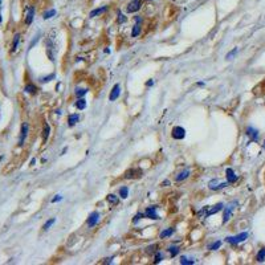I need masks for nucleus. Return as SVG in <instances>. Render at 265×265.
I'll return each mask as SVG.
<instances>
[{
	"label": "nucleus",
	"instance_id": "43",
	"mask_svg": "<svg viewBox=\"0 0 265 265\" xmlns=\"http://www.w3.org/2000/svg\"><path fill=\"white\" fill-rule=\"evenodd\" d=\"M0 4H2V0H0Z\"/></svg>",
	"mask_w": 265,
	"mask_h": 265
},
{
	"label": "nucleus",
	"instance_id": "7",
	"mask_svg": "<svg viewBox=\"0 0 265 265\" xmlns=\"http://www.w3.org/2000/svg\"><path fill=\"white\" fill-rule=\"evenodd\" d=\"M28 135V123H23L21 125V134H20V139H19V144L20 146H23L25 138Z\"/></svg>",
	"mask_w": 265,
	"mask_h": 265
},
{
	"label": "nucleus",
	"instance_id": "1",
	"mask_svg": "<svg viewBox=\"0 0 265 265\" xmlns=\"http://www.w3.org/2000/svg\"><path fill=\"white\" fill-rule=\"evenodd\" d=\"M141 7H142V0H131L127 4V7H126V11H127L129 13H133V12L139 11Z\"/></svg>",
	"mask_w": 265,
	"mask_h": 265
},
{
	"label": "nucleus",
	"instance_id": "13",
	"mask_svg": "<svg viewBox=\"0 0 265 265\" xmlns=\"http://www.w3.org/2000/svg\"><path fill=\"white\" fill-rule=\"evenodd\" d=\"M246 135L250 138V141H257V138H259V131L253 127H248L246 129Z\"/></svg>",
	"mask_w": 265,
	"mask_h": 265
},
{
	"label": "nucleus",
	"instance_id": "10",
	"mask_svg": "<svg viewBox=\"0 0 265 265\" xmlns=\"http://www.w3.org/2000/svg\"><path fill=\"white\" fill-rule=\"evenodd\" d=\"M119 93H121V86H119V83H117V85H114L113 90H111L109 100H110V101H115L119 97Z\"/></svg>",
	"mask_w": 265,
	"mask_h": 265
},
{
	"label": "nucleus",
	"instance_id": "36",
	"mask_svg": "<svg viewBox=\"0 0 265 265\" xmlns=\"http://www.w3.org/2000/svg\"><path fill=\"white\" fill-rule=\"evenodd\" d=\"M125 21H126V17L123 16L122 13H119V15H118V23L122 24V23H125Z\"/></svg>",
	"mask_w": 265,
	"mask_h": 265
},
{
	"label": "nucleus",
	"instance_id": "40",
	"mask_svg": "<svg viewBox=\"0 0 265 265\" xmlns=\"http://www.w3.org/2000/svg\"><path fill=\"white\" fill-rule=\"evenodd\" d=\"M61 199H63V198H61V196H57V198H53V199H52V203H56V202H60V200H61Z\"/></svg>",
	"mask_w": 265,
	"mask_h": 265
},
{
	"label": "nucleus",
	"instance_id": "9",
	"mask_svg": "<svg viewBox=\"0 0 265 265\" xmlns=\"http://www.w3.org/2000/svg\"><path fill=\"white\" fill-rule=\"evenodd\" d=\"M100 219V213L98 212H93L90 213V216L88 217V226L89 227H94L97 224V221Z\"/></svg>",
	"mask_w": 265,
	"mask_h": 265
},
{
	"label": "nucleus",
	"instance_id": "3",
	"mask_svg": "<svg viewBox=\"0 0 265 265\" xmlns=\"http://www.w3.org/2000/svg\"><path fill=\"white\" fill-rule=\"evenodd\" d=\"M141 176H142V170H139V168H131L125 172L126 179H137V178H141Z\"/></svg>",
	"mask_w": 265,
	"mask_h": 265
},
{
	"label": "nucleus",
	"instance_id": "29",
	"mask_svg": "<svg viewBox=\"0 0 265 265\" xmlns=\"http://www.w3.org/2000/svg\"><path fill=\"white\" fill-rule=\"evenodd\" d=\"M127 192H129L127 187H122L121 190H119V195H121L122 199H126V198H127Z\"/></svg>",
	"mask_w": 265,
	"mask_h": 265
},
{
	"label": "nucleus",
	"instance_id": "22",
	"mask_svg": "<svg viewBox=\"0 0 265 265\" xmlns=\"http://www.w3.org/2000/svg\"><path fill=\"white\" fill-rule=\"evenodd\" d=\"M76 107H77V109H80V110H82V109H85V107H86V101L83 100V98L78 100L77 102H76Z\"/></svg>",
	"mask_w": 265,
	"mask_h": 265
},
{
	"label": "nucleus",
	"instance_id": "27",
	"mask_svg": "<svg viewBox=\"0 0 265 265\" xmlns=\"http://www.w3.org/2000/svg\"><path fill=\"white\" fill-rule=\"evenodd\" d=\"M54 15H56V9H50V11H48V12H45L42 17H44L45 20H48V19H50V17H53Z\"/></svg>",
	"mask_w": 265,
	"mask_h": 265
},
{
	"label": "nucleus",
	"instance_id": "15",
	"mask_svg": "<svg viewBox=\"0 0 265 265\" xmlns=\"http://www.w3.org/2000/svg\"><path fill=\"white\" fill-rule=\"evenodd\" d=\"M236 179H237V176L235 175L233 170H232V168H227V182L228 183H235Z\"/></svg>",
	"mask_w": 265,
	"mask_h": 265
},
{
	"label": "nucleus",
	"instance_id": "11",
	"mask_svg": "<svg viewBox=\"0 0 265 265\" xmlns=\"http://www.w3.org/2000/svg\"><path fill=\"white\" fill-rule=\"evenodd\" d=\"M228 184V182H226V183H220L219 184V180L217 179H215V180H211V182H209V188H211V190H220V188H224Z\"/></svg>",
	"mask_w": 265,
	"mask_h": 265
},
{
	"label": "nucleus",
	"instance_id": "33",
	"mask_svg": "<svg viewBox=\"0 0 265 265\" xmlns=\"http://www.w3.org/2000/svg\"><path fill=\"white\" fill-rule=\"evenodd\" d=\"M220 245H221V241H216V243H213L212 245H209V249H211V250H215V249H217V248H220Z\"/></svg>",
	"mask_w": 265,
	"mask_h": 265
},
{
	"label": "nucleus",
	"instance_id": "2",
	"mask_svg": "<svg viewBox=\"0 0 265 265\" xmlns=\"http://www.w3.org/2000/svg\"><path fill=\"white\" fill-rule=\"evenodd\" d=\"M172 138L174 139H183L184 137H186V130L183 127H180V126H175V127L172 129Z\"/></svg>",
	"mask_w": 265,
	"mask_h": 265
},
{
	"label": "nucleus",
	"instance_id": "44",
	"mask_svg": "<svg viewBox=\"0 0 265 265\" xmlns=\"http://www.w3.org/2000/svg\"><path fill=\"white\" fill-rule=\"evenodd\" d=\"M264 148H265V143H264Z\"/></svg>",
	"mask_w": 265,
	"mask_h": 265
},
{
	"label": "nucleus",
	"instance_id": "21",
	"mask_svg": "<svg viewBox=\"0 0 265 265\" xmlns=\"http://www.w3.org/2000/svg\"><path fill=\"white\" fill-rule=\"evenodd\" d=\"M139 32H141V23H135V25H134V28H133L131 36L133 37H137V36L139 35Z\"/></svg>",
	"mask_w": 265,
	"mask_h": 265
},
{
	"label": "nucleus",
	"instance_id": "39",
	"mask_svg": "<svg viewBox=\"0 0 265 265\" xmlns=\"http://www.w3.org/2000/svg\"><path fill=\"white\" fill-rule=\"evenodd\" d=\"M154 248H155V245H151V246H148V248H147V252H148V253L154 252Z\"/></svg>",
	"mask_w": 265,
	"mask_h": 265
},
{
	"label": "nucleus",
	"instance_id": "31",
	"mask_svg": "<svg viewBox=\"0 0 265 265\" xmlns=\"http://www.w3.org/2000/svg\"><path fill=\"white\" fill-rule=\"evenodd\" d=\"M86 93H88V89H77L76 90V96L77 97H82V96H85Z\"/></svg>",
	"mask_w": 265,
	"mask_h": 265
},
{
	"label": "nucleus",
	"instance_id": "6",
	"mask_svg": "<svg viewBox=\"0 0 265 265\" xmlns=\"http://www.w3.org/2000/svg\"><path fill=\"white\" fill-rule=\"evenodd\" d=\"M45 46H46V54H48L49 60H50V61H53V60H54V53H53L54 46H53L52 40H50V39H46V41H45Z\"/></svg>",
	"mask_w": 265,
	"mask_h": 265
},
{
	"label": "nucleus",
	"instance_id": "26",
	"mask_svg": "<svg viewBox=\"0 0 265 265\" xmlns=\"http://www.w3.org/2000/svg\"><path fill=\"white\" fill-rule=\"evenodd\" d=\"M265 260V248H263L260 250L259 253H257V261H260V263H263Z\"/></svg>",
	"mask_w": 265,
	"mask_h": 265
},
{
	"label": "nucleus",
	"instance_id": "38",
	"mask_svg": "<svg viewBox=\"0 0 265 265\" xmlns=\"http://www.w3.org/2000/svg\"><path fill=\"white\" fill-rule=\"evenodd\" d=\"M143 216H144V213H137V216L134 217V223H137V221L139 220V219H142Z\"/></svg>",
	"mask_w": 265,
	"mask_h": 265
},
{
	"label": "nucleus",
	"instance_id": "18",
	"mask_svg": "<svg viewBox=\"0 0 265 265\" xmlns=\"http://www.w3.org/2000/svg\"><path fill=\"white\" fill-rule=\"evenodd\" d=\"M49 131H50V127H49V125L48 123H45L44 125V130H42V141H45L48 139V137H49Z\"/></svg>",
	"mask_w": 265,
	"mask_h": 265
},
{
	"label": "nucleus",
	"instance_id": "19",
	"mask_svg": "<svg viewBox=\"0 0 265 265\" xmlns=\"http://www.w3.org/2000/svg\"><path fill=\"white\" fill-rule=\"evenodd\" d=\"M188 175H190V170H184L183 172H180L179 175L176 176V180H178V182H180V180H184V179H187V178H188Z\"/></svg>",
	"mask_w": 265,
	"mask_h": 265
},
{
	"label": "nucleus",
	"instance_id": "5",
	"mask_svg": "<svg viewBox=\"0 0 265 265\" xmlns=\"http://www.w3.org/2000/svg\"><path fill=\"white\" fill-rule=\"evenodd\" d=\"M236 204H237V203H231L229 206L226 207V211H224V215H223V223H227V221L231 219L232 211H233V208H235Z\"/></svg>",
	"mask_w": 265,
	"mask_h": 265
},
{
	"label": "nucleus",
	"instance_id": "20",
	"mask_svg": "<svg viewBox=\"0 0 265 265\" xmlns=\"http://www.w3.org/2000/svg\"><path fill=\"white\" fill-rule=\"evenodd\" d=\"M106 200L110 203V204H117V203H118V196L110 194V195H107V196H106Z\"/></svg>",
	"mask_w": 265,
	"mask_h": 265
},
{
	"label": "nucleus",
	"instance_id": "14",
	"mask_svg": "<svg viewBox=\"0 0 265 265\" xmlns=\"http://www.w3.org/2000/svg\"><path fill=\"white\" fill-rule=\"evenodd\" d=\"M221 208H223V204H221V203H219V204H216V206L211 207V208H209L208 211H207V212L204 213V216H211V215H213V213L219 212Z\"/></svg>",
	"mask_w": 265,
	"mask_h": 265
},
{
	"label": "nucleus",
	"instance_id": "30",
	"mask_svg": "<svg viewBox=\"0 0 265 265\" xmlns=\"http://www.w3.org/2000/svg\"><path fill=\"white\" fill-rule=\"evenodd\" d=\"M168 252L171 253V256L174 257V256L178 255V252H179V248H178V246H170V248H168Z\"/></svg>",
	"mask_w": 265,
	"mask_h": 265
},
{
	"label": "nucleus",
	"instance_id": "8",
	"mask_svg": "<svg viewBox=\"0 0 265 265\" xmlns=\"http://www.w3.org/2000/svg\"><path fill=\"white\" fill-rule=\"evenodd\" d=\"M155 207L152 206V207H148V208L146 209V212H144V216L147 217V219H152V220H157V219H159L158 217V215H157V212H155Z\"/></svg>",
	"mask_w": 265,
	"mask_h": 265
},
{
	"label": "nucleus",
	"instance_id": "24",
	"mask_svg": "<svg viewBox=\"0 0 265 265\" xmlns=\"http://www.w3.org/2000/svg\"><path fill=\"white\" fill-rule=\"evenodd\" d=\"M174 233V228H168V229H166V231H163L162 233H161V237L163 239V237H168V236H171Z\"/></svg>",
	"mask_w": 265,
	"mask_h": 265
},
{
	"label": "nucleus",
	"instance_id": "37",
	"mask_svg": "<svg viewBox=\"0 0 265 265\" xmlns=\"http://www.w3.org/2000/svg\"><path fill=\"white\" fill-rule=\"evenodd\" d=\"M236 53H237V49H236V48H235L233 50H232V52H229V53H228V54H227V59H232V56H235V54H236Z\"/></svg>",
	"mask_w": 265,
	"mask_h": 265
},
{
	"label": "nucleus",
	"instance_id": "25",
	"mask_svg": "<svg viewBox=\"0 0 265 265\" xmlns=\"http://www.w3.org/2000/svg\"><path fill=\"white\" fill-rule=\"evenodd\" d=\"M19 40H20V35H15V39H13V42H12V52L17 49V45H19Z\"/></svg>",
	"mask_w": 265,
	"mask_h": 265
},
{
	"label": "nucleus",
	"instance_id": "16",
	"mask_svg": "<svg viewBox=\"0 0 265 265\" xmlns=\"http://www.w3.org/2000/svg\"><path fill=\"white\" fill-rule=\"evenodd\" d=\"M78 119H80L78 114H70V115H69V119H68V122H69V126H74L76 123L78 122Z\"/></svg>",
	"mask_w": 265,
	"mask_h": 265
},
{
	"label": "nucleus",
	"instance_id": "28",
	"mask_svg": "<svg viewBox=\"0 0 265 265\" xmlns=\"http://www.w3.org/2000/svg\"><path fill=\"white\" fill-rule=\"evenodd\" d=\"M180 264L182 265H192V264H195V260H188L187 257H182V259H180Z\"/></svg>",
	"mask_w": 265,
	"mask_h": 265
},
{
	"label": "nucleus",
	"instance_id": "41",
	"mask_svg": "<svg viewBox=\"0 0 265 265\" xmlns=\"http://www.w3.org/2000/svg\"><path fill=\"white\" fill-rule=\"evenodd\" d=\"M152 83H154V81H152V80H151V81H148V82L146 83V85H147V86H150V85H152Z\"/></svg>",
	"mask_w": 265,
	"mask_h": 265
},
{
	"label": "nucleus",
	"instance_id": "34",
	"mask_svg": "<svg viewBox=\"0 0 265 265\" xmlns=\"http://www.w3.org/2000/svg\"><path fill=\"white\" fill-rule=\"evenodd\" d=\"M54 221H56V219H50V220H48V221H46V223L44 224V229H48V228H49L50 226H52Z\"/></svg>",
	"mask_w": 265,
	"mask_h": 265
},
{
	"label": "nucleus",
	"instance_id": "35",
	"mask_svg": "<svg viewBox=\"0 0 265 265\" xmlns=\"http://www.w3.org/2000/svg\"><path fill=\"white\" fill-rule=\"evenodd\" d=\"M52 78H54V74H50V76H48V77H42L40 81H41V82H49Z\"/></svg>",
	"mask_w": 265,
	"mask_h": 265
},
{
	"label": "nucleus",
	"instance_id": "17",
	"mask_svg": "<svg viewBox=\"0 0 265 265\" xmlns=\"http://www.w3.org/2000/svg\"><path fill=\"white\" fill-rule=\"evenodd\" d=\"M106 9H107V7H102V8H97V9H94V11H92V12H90V17H96V16H98V15H101V13H104Z\"/></svg>",
	"mask_w": 265,
	"mask_h": 265
},
{
	"label": "nucleus",
	"instance_id": "42",
	"mask_svg": "<svg viewBox=\"0 0 265 265\" xmlns=\"http://www.w3.org/2000/svg\"><path fill=\"white\" fill-rule=\"evenodd\" d=\"M0 23H2V15H0Z\"/></svg>",
	"mask_w": 265,
	"mask_h": 265
},
{
	"label": "nucleus",
	"instance_id": "4",
	"mask_svg": "<svg viewBox=\"0 0 265 265\" xmlns=\"http://www.w3.org/2000/svg\"><path fill=\"white\" fill-rule=\"evenodd\" d=\"M246 237H248V233H246V232H243V233L235 236V237H227V241L231 243V244H239V243L244 241Z\"/></svg>",
	"mask_w": 265,
	"mask_h": 265
},
{
	"label": "nucleus",
	"instance_id": "23",
	"mask_svg": "<svg viewBox=\"0 0 265 265\" xmlns=\"http://www.w3.org/2000/svg\"><path fill=\"white\" fill-rule=\"evenodd\" d=\"M25 92L29 93V94H35L36 93V86L32 85V83H28V85L25 86Z\"/></svg>",
	"mask_w": 265,
	"mask_h": 265
},
{
	"label": "nucleus",
	"instance_id": "32",
	"mask_svg": "<svg viewBox=\"0 0 265 265\" xmlns=\"http://www.w3.org/2000/svg\"><path fill=\"white\" fill-rule=\"evenodd\" d=\"M162 260H163V255H162V253H159V252H158L157 255H155V260H154V264H159V263H161Z\"/></svg>",
	"mask_w": 265,
	"mask_h": 265
},
{
	"label": "nucleus",
	"instance_id": "12",
	"mask_svg": "<svg viewBox=\"0 0 265 265\" xmlns=\"http://www.w3.org/2000/svg\"><path fill=\"white\" fill-rule=\"evenodd\" d=\"M33 17H35V7H29V8H28L27 17H25V24H27V25L32 24V21H33Z\"/></svg>",
	"mask_w": 265,
	"mask_h": 265
}]
</instances>
